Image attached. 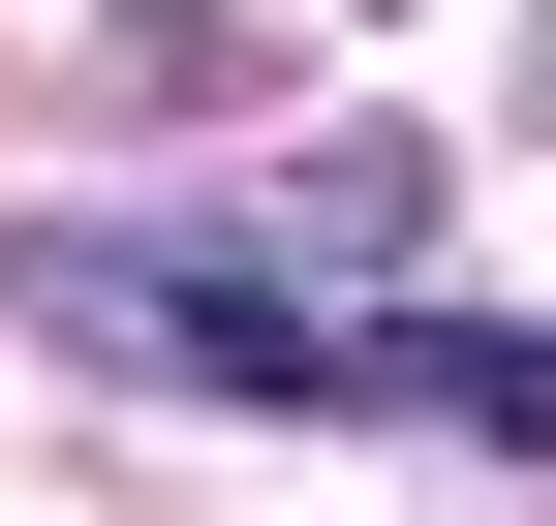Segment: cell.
I'll list each match as a JSON object with an SVG mask.
<instances>
[{
  "mask_svg": "<svg viewBox=\"0 0 556 526\" xmlns=\"http://www.w3.org/2000/svg\"><path fill=\"white\" fill-rule=\"evenodd\" d=\"M371 434H495V465H556V341L402 279V310H371Z\"/></svg>",
  "mask_w": 556,
  "mask_h": 526,
  "instance_id": "2",
  "label": "cell"
},
{
  "mask_svg": "<svg viewBox=\"0 0 556 526\" xmlns=\"http://www.w3.org/2000/svg\"><path fill=\"white\" fill-rule=\"evenodd\" d=\"M0 310L62 372H155V403H248V434H371V310L278 279V248H93V217H0Z\"/></svg>",
  "mask_w": 556,
  "mask_h": 526,
  "instance_id": "1",
  "label": "cell"
},
{
  "mask_svg": "<svg viewBox=\"0 0 556 526\" xmlns=\"http://www.w3.org/2000/svg\"><path fill=\"white\" fill-rule=\"evenodd\" d=\"M248 248L278 279H402V248H433V124H309V155L248 186Z\"/></svg>",
  "mask_w": 556,
  "mask_h": 526,
  "instance_id": "3",
  "label": "cell"
}]
</instances>
